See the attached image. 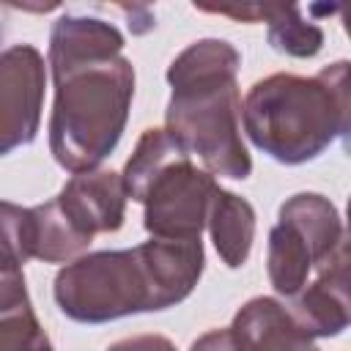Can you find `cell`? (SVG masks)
<instances>
[{"label":"cell","mask_w":351,"mask_h":351,"mask_svg":"<svg viewBox=\"0 0 351 351\" xmlns=\"http://www.w3.org/2000/svg\"><path fill=\"white\" fill-rule=\"evenodd\" d=\"M315 269L318 277L313 280V285L329 302L340 324L348 326L351 324V233L340 239V244Z\"/></svg>","instance_id":"cell-16"},{"label":"cell","mask_w":351,"mask_h":351,"mask_svg":"<svg viewBox=\"0 0 351 351\" xmlns=\"http://www.w3.org/2000/svg\"><path fill=\"white\" fill-rule=\"evenodd\" d=\"M189 351H241V348H239V343L228 326V329H211V332L200 335L189 346Z\"/></svg>","instance_id":"cell-19"},{"label":"cell","mask_w":351,"mask_h":351,"mask_svg":"<svg viewBox=\"0 0 351 351\" xmlns=\"http://www.w3.org/2000/svg\"><path fill=\"white\" fill-rule=\"evenodd\" d=\"M277 219H285L291 225H296L304 239L313 244L318 263L340 244L343 239V228H340V214L335 208V203L318 192H296L291 195L282 206Z\"/></svg>","instance_id":"cell-13"},{"label":"cell","mask_w":351,"mask_h":351,"mask_svg":"<svg viewBox=\"0 0 351 351\" xmlns=\"http://www.w3.org/2000/svg\"><path fill=\"white\" fill-rule=\"evenodd\" d=\"M71 225L93 239L99 233H115L126 217V184L121 173L112 170H88L66 181L58 195Z\"/></svg>","instance_id":"cell-8"},{"label":"cell","mask_w":351,"mask_h":351,"mask_svg":"<svg viewBox=\"0 0 351 351\" xmlns=\"http://www.w3.org/2000/svg\"><path fill=\"white\" fill-rule=\"evenodd\" d=\"M346 222H348V233H351V197H348V206H346Z\"/></svg>","instance_id":"cell-21"},{"label":"cell","mask_w":351,"mask_h":351,"mask_svg":"<svg viewBox=\"0 0 351 351\" xmlns=\"http://www.w3.org/2000/svg\"><path fill=\"white\" fill-rule=\"evenodd\" d=\"M337 14H340V22H343V30H346V36L351 38V3L340 5V8H337Z\"/></svg>","instance_id":"cell-20"},{"label":"cell","mask_w":351,"mask_h":351,"mask_svg":"<svg viewBox=\"0 0 351 351\" xmlns=\"http://www.w3.org/2000/svg\"><path fill=\"white\" fill-rule=\"evenodd\" d=\"M219 189L217 178L197 167L192 156L170 162L143 195L145 230L154 239H200Z\"/></svg>","instance_id":"cell-5"},{"label":"cell","mask_w":351,"mask_h":351,"mask_svg":"<svg viewBox=\"0 0 351 351\" xmlns=\"http://www.w3.org/2000/svg\"><path fill=\"white\" fill-rule=\"evenodd\" d=\"M318 77L329 85L337 110H340V143L346 154H351V60H335L318 71Z\"/></svg>","instance_id":"cell-17"},{"label":"cell","mask_w":351,"mask_h":351,"mask_svg":"<svg viewBox=\"0 0 351 351\" xmlns=\"http://www.w3.org/2000/svg\"><path fill=\"white\" fill-rule=\"evenodd\" d=\"M241 55L225 38H200L181 49L167 66L173 88L165 129L211 176L244 181L252 173L250 151L241 140Z\"/></svg>","instance_id":"cell-3"},{"label":"cell","mask_w":351,"mask_h":351,"mask_svg":"<svg viewBox=\"0 0 351 351\" xmlns=\"http://www.w3.org/2000/svg\"><path fill=\"white\" fill-rule=\"evenodd\" d=\"M107 351H178V348L165 335H132L107 346Z\"/></svg>","instance_id":"cell-18"},{"label":"cell","mask_w":351,"mask_h":351,"mask_svg":"<svg viewBox=\"0 0 351 351\" xmlns=\"http://www.w3.org/2000/svg\"><path fill=\"white\" fill-rule=\"evenodd\" d=\"M3 219V261L22 266L36 258L44 263H71L85 255L93 239L82 236L66 217L58 197L22 208L11 200L0 206Z\"/></svg>","instance_id":"cell-6"},{"label":"cell","mask_w":351,"mask_h":351,"mask_svg":"<svg viewBox=\"0 0 351 351\" xmlns=\"http://www.w3.org/2000/svg\"><path fill=\"white\" fill-rule=\"evenodd\" d=\"M241 123L250 143L280 165L313 162L340 137L337 101L318 74L258 80L244 96Z\"/></svg>","instance_id":"cell-4"},{"label":"cell","mask_w":351,"mask_h":351,"mask_svg":"<svg viewBox=\"0 0 351 351\" xmlns=\"http://www.w3.org/2000/svg\"><path fill=\"white\" fill-rule=\"evenodd\" d=\"M47 69L33 44H11L0 55V154L30 145L41 126Z\"/></svg>","instance_id":"cell-7"},{"label":"cell","mask_w":351,"mask_h":351,"mask_svg":"<svg viewBox=\"0 0 351 351\" xmlns=\"http://www.w3.org/2000/svg\"><path fill=\"white\" fill-rule=\"evenodd\" d=\"M123 33L104 19L63 14L49 30L47 66L55 85L49 151L69 173L99 170L115 151L134 96Z\"/></svg>","instance_id":"cell-1"},{"label":"cell","mask_w":351,"mask_h":351,"mask_svg":"<svg viewBox=\"0 0 351 351\" xmlns=\"http://www.w3.org/2000/svg\"><path fill=\"white\" fill-rule=\"evenodd\" d=\"M211 241L228 269H239L247 263L252 241H255V208L250 200L236 192L219 189L208 214Z\"/></svg>","instance_id":"cell-12"},{"label":"cell","mask_w":351,"mask_h":351,"mask_svg":"<svg viewBox=\"0 0 351 351\" xmlns=\"http://www.w3.org/2000/svg\"><path fill=\"white\" fill-rule=\"evenodd\" d=\"M230 332L241 351H318L315 337L307 335L291 310L271 296H255L241 304Z\"/></svg>","instance_id":"cell-9"},{"label":"cell","mask_w":351,"mask_h":351,"mask_svg":"<svg viewBox=\"0 0 351 351\" xmlns=\"http://www.w3.org/2000/svg\"><path fill=\"white\" fill-rule=\"evenodd\" d=\"M0 351H52L49 335L36 318L22 266H0Z\"/></svg>","instance_id":"cell-10"},{"label":"cell","mask_w":351,"mask_h":351,"mask_svg":"<svg viewBox=\"0 0 351 351\" xmlns=\"http://www.w3.org/2000/svg\"><path fill=\"white\" fill-rule=\"evenodd\" d=\"M266 41L282 55L313 58L324 47V30L321 25L304 19L299 5H269Z\"/></svg>","instance_id":"cell-15"},{"label":"cell","mask_w":351,"mask_h":351,"mask_svg":"<svg viewBox=\"0 0 351 351\" xmlns=\"http://www.w3.org/2000/svg\"><path fill=\"white\" fill-rule=\"evenodd\" d=\"M318 266V255L313 244L304 239V233L285 222L277 219V225L269 233V250H266V271L271 288L291 299L307 285V274Z\"/></svg>","instance_id":"cell-11"},{"label":"cell","mask_w":351,"mask_h":351,"mask_svg":"<svg viewBox=\"0 0 351 351\" xmlns=\"http://www.w3.org/2000/svg\"><path fill=\"white\" fill-rule=\"evenodd\" d=\"M206 266L200 239H148L132 250H99L66 263L55 304L77 324H107L184 302Z\"/></svg>","instance_id":"cell-2"},{"label":"cell","mask_w":351,"mask_h":351,"mask_svg":"<svg viewBox=\"0 0 351 351\" xmlns=\"http://www.w3.org/2000/svg\"><path fill=\"white\" fill-rule=\"evenodd\" d=\"M181 156H189L167 129H159V126H151L140 134L137 145H134V154L126 159L123 165V184H126V192L134 203H143V195L148 189V184L176 159Z\"/></svg>","instance_id":"cell-14"}]
</instances>
